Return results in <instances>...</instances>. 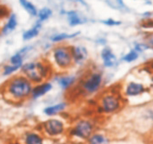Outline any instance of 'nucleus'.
<instances>
[{"label": "nucleus", "instance_id": "f257e3e1", "mask_svg": "<svg viewBox=\"0 0 153 144\" xmlns=\"http://www.w3.org/2000/svg\"><path fill=\"white\" fill-rule=\"evenodd\" d=\"M33 87L32 82L21 73L10 77L6 81L4 92L10 99L20 101L31 96Z\"/></svg>", "mask_w": 153, "mask_h": 144}, {"label": "nucleus", "instance_id": "f03ea898", "mask_svg": "<svg viewBox=\"0 0 153 144\" xmlns=\"http://www.w3.org/2000/svg\"><path fill=\"white\" fill-rule=\"evenodd\" d=\"M53 67L49 62L42 61H34L24 63L20 72L33 84H40L49 78L53 72Z\"/></svg>", "mask_w": 153, "mask_h": 144}, {"label": "nucleus", "instance_id": "7ed1b4c3", "mask_svg": "<svg viewBox=\"0 0 153 144\" xmlns=\"http://www.w3.org/2000/svg\"><path fill=\"white\" fill-rule=\"evenodd\" d=\"M50 65L53 69L64 72L70 69L74 66L70 46L66 44H58L51 49Z\"/></svg>", "mask_w": 153, "mask_h": 144}, {"label": "nucleus", "instance_id": "20e7f679", "mask_svg": "<svg viewBox=\"0 0 153 144\" xmlns=\"http://www.w3.org/2000/svg\"><path fill=\"white\" fill-rule=\"evenodd\" d=\"M103 82V76L100 72L89 73L82 82V88L88 93H95L100 88Z\"/></svg>", "mask_w": 153, "mask_h": 144}, {"label": "nucleus", "instance_id": "39448f33", "mask_svg": "<svg viewBox=\"0 0 153 144\" xmlns=\"http://www.w3.org/2000/svg\"><path fill=\"white\" fill-rule=\"evenodd\" d=\"M92 131H93L92 123L87 120H81L73 128L71 134L73 136L81 139H88L91 136Z\"/></svg>", "mask_w": 153, "mask_h": 144}, {"label": "nucleus", "instance_id": "423d86ee", "mask_svg": "<svg viewBox=\"0 0 153 144\" xmlns=\"http://www.w3.org/2000/svg\"><path fill=\"white\" fill-rule=\"evenodd\" d=\"M44 131L50 136H57L63 133L64 124L58 119H48L43 123Z\"/></svg>", "mask_w": 153, "mask_h": 144}, {"label": "nucleus", "instance_id": "0eeeda50", "mask_svg": "<svg viewBox=\"0 0 153 144\" xmlns=\"http://www.w3.org/2000/svg\"><path fill=\"white\" fill-rule=\"evenodd\" d=\"M101 108L102 111L106 113H113L116 112L120 108L119 98L112 94L105 95L101 100Z\"/></svg>", "mask_w": 153, "mask_h": 144}, {"label": "nucleus", "instance_id": "6e6552de", "mask_svg": "<svg viewBox=\"0 0 153 144\" xmlns=\"http://www.w3.org/2000/svg\"><path fill=\"white\" fill-rule=\"evenodd\" d=\"M74 64L81 66L88 59V52L87 48L83 46H70Z\"/></svg>", "mask_w": 153, "mask_h": 144}, {"label": "nucleus", "instance_id": "1a4fd4ad", "mask_svg": "<svg viewBox=\"0 0 153 144\" xmlns=\"http://www.w3.org/2000/svg\"><path fill=\"white\" fill-rule=\"evenodd\" d=\"M52 88H53V86L48 81H43L40 84H36V86H34L32 89L31 97L34 99H37L49 92Z\"/></svg>", "mask_w": 153, "mask_h": 144}, {"label": "nucleus", "instance_id": "9d476101", "mask_svg": "<svg viewBox=\"0 0 153 144\" xmlns=\"http://www.w3.org/2000/svg\"><path fill=\"white\" fill-rule=\"evenodd\" d=\"M100 57L103 61V66L105 67H113L116 65L117 57L113 54L112 49L110 48H105L101 50Z\"/></svg>", "mask_w": 153, "mask_h": 144}, {"label": "nucleus", "instance_id": "9b49d317", "mask_svg": "<svg viewBox=\"0 0 153 144\" xmlns=\"http://www.w3.org/2000/svg\"><path fill=\"white\" fill-rule=\"evenodd\" d=\"M66 14L68 23L71 27H75L87 22V18L76 10H68Z\"/></svg>", "mask_w": 153, "mask_h": 144}, {"label": "nucleus", "instance_id": "f8f14e48", "mask_svg": "<svg viewBox=\"0 0 153 144\" xmlns=\"http://www.w3.org/2000/svg\"><path fill=\"white\" fill-rule=\"evenodd\" d=\"M17 17L16 14L14 13H10V15L8 16L7 22L3 26V28L1 29L0 33L3 35H8L10 33H12L16 30V26H17Z\"/></svg>", "mask_w": 153, "mask_h": 144}, {"label": "nucleus", "instance_id": "ddd939ff", "mask_svg": "<svg viewBox=\"0 0 153 144\" xmlns=\"http://www.w3.org/2000/svg\"><path fill=\"white\" fill-rule=\"evenodd\" d=\"M42 30V23L40 22H36L35 25L31 27L30 29L25 30L23 33V40L24 41H30L37 37L39 33Z\"/></svg>", "mask_w": 153, "mask_h": 144}, {"label": "nucleus", "instance_id": "4468645a", "mask_svg": "<svg viewBox=\"0 0 153 144\" xmlns=\"http://www.w3.org/2000/svg\"><path fill=\"white\" fill-rule=\"evenodd\" d=\"M144 91H145V87L142 84L136 82H130L126 86V93L127 96L134 97L141 94L142 92H144Z\"/></svg>", "mask_w": 153, "mask_h": 144}, {"label": "nucleus", "instance_id": "2eb2a0df", "mask_svg": "<svg viewBox=\"0 0 153 144\" xmlns=\"http://www.w3.org/2000/svg\"><path fill=\"white\" fill-rule=\"evenodd\" d=\"M57 83L59 86L62 90H67L70 88L76 82V76L74 75H65L60 76L56 79Z\"/></svg>", "mask_w": 153, "mask_h": 144}, {"label": "nucleus", "instance_id": "dca6fc26", "mask_svg": "<svg viewBox=\"0 0 153 144\" xmlns=\"http://www.w3.org/2000/svg\"><path fill=\"white\" fill-rule=\"evenodd\" d=\"M78 35H80V32L72 33V34H68V33H60V34H55L53 35L50 36V41L52 42L55 43H61L62 41L66 40H69V39H73L74 37H76Z\"/></svg>", "mask_w": 153, "mask_h": 144}, {"label": "nucleus", "instance_id": "f3484780", "mask_svg": "<svg viewBox=\"0 0 153 144\" xmlns=\"http://www.w3.org/2000/svg\"><path fill=\"white\" fill-rule=\"evenodd\" d=\"M19 4L30 16L32 17L37 16V13H38L37 8L30 0H19Z\"/></svg>", "mask_w": 153, "mask_h": 144}, {"label": "nucleus", "instance_id": "a211bd4d", "mask_svg": "<svg viewBox=\"0 0 153 144\" xmlns=\"http://www.w3.org/2000/svg\"><path fill=\"white\" fill-rule=\"evenodd\" d=\"M67 107V104L66 103H59V104H55V105H51V106H48V107H46L44 110H43V112L45 115L47 116H55L58 113L62 112V111H64Z\"/></svg>", "mask_w": 153, "mask_h": 144}, {"label": "nucleus", "instance_id": "6ab92c4d", "mask_svg": "<svg viewBox=\"0 0 153 144\" xmlns=\"http://www.w3.org/2000/svg\"><path fill=\"white\" fill-rule=\"evenodd\" d=\"M53 14V11L52 10L48 7H43L41 10H38V13H37V21L40 22V23H43L45 21L48 20Z\"/></svg>", "mask_w": 153, "mask_h": 144}, {"label": "nucleus", "instance_id": "aec40b11", "mask_svg": "<svg viewBox=\"0 0 153 144\" xmlns=\"http://www.w3.org/2000/svg\"><path fill=\"white\" fill-rule=\"evenodd\" d=\"M89 144H109V139L101 134H94L88 138Z\"/></svg>", "mask_w": 153, "mask_h": 144}, {"label": "nucleus", "instance_id": "412c9836", "mask_svg": "<svg viewBox=\"0 0 153 144\" xmlns=\"http://www.w3.org/2000/svg\"><path fill=\"white\" fill-rule=\"evenodd\" d=\"M20 69H21V67L8 63V64L4 65V66H3V69H2V75H3L4 77H10V76H11V75H13L15 72H16L17 71H19Z\"/></svg>", "mask_w": 153, "mask_h": 144}, {"label": "nucleus", "instance_id": "4be33fe9", "mask_svg": "<svg viewBox=\"0 0 153 144\" xmlns=\"http://www.w3.org/2000/svg\"><path fill=\"white\" fill-rule=\"evenodd\" d=\"M25 144H43V140L38 134L29 133L25 137Z\"/></svg>", "mask_w": 153, "mask_h": 144}, {"label": "nucleus", "instance_id": "5701e85b", "mask_svg": "<svg viewBox=\"0 0 153 144\" xmlns=\"http://www.w3.org/2000/svg\"><path fill=\"white\" fill-rule=\"evenodd\" d=\"M24 56L22 54H20L19 52H17L12 56H10V58L9 60V63L16 66H19V67H22V66L24 65Z\"/></svg>", "mask_w": 153, "mask_h": 144}, {"label": "nucleus", "instance_id": "b1692460", "mask_svg": "<svg viewBox=\"0 0 153 144\" xmlns=\"http://www.w3.org/2000/svg\"><path fill=\"white\" fill-rule=\"evenodd\" d=\"M138 58V54L137 52L134 49V50H131L129 51L127 54H126L125 55L122 57V61H125V62H128V63H131V62H133L135 61Z\"/></svg>", "mask_w": 153, "mask_h": 144}, {"label": "nucleus", "instance_id": "393cba45", "mask_svg": "<svg viewBox=\"0 0 153 144\" xmlns=\"http://www.w3.org/2000/svg\"><path fill=\"white\" fill-rule=\"evenodd\" d=\"M101 23L103 24H105L106 26H109V27H113V26H119L122 23L120 21H117V20H114L113 18H107L105 20H102Z\"/></svg>", "mask_w": 153, "mask_h": 144}, {"label": "nucleus", "instance_id": "a878e982", "mask_svg": "<svg viewBox=\"0 0 153 144\" xmlns=\"http://www.w3.org/2000/svg\"><path fill=\"white\" fill-rule=\"evenodd\" d=\"M10 15V12L8 7H6L4 5H0V19L8 17Z\"/></svg>", "mask_w": 153, "mask_h": 144}, {"label": "nucleus", "instance_id": "bb28decb", "mask_svg": "<svg viewBox=\"0 0 153 144\" xmlns=\"http://www.w3.org/2000/svg\"><path fill=\"white\" fill-rule=\"evenodd\" d=\"M148 47L146 46V45H144V44H137L136 45V47H135V50L137 51V52H141V51H143V50H145V49H147Z\"/></svg>", "mask_w": 153, "mask_h": 144}, {"label": "nucleus", "instance_id": "cd10ccee", "mask_svg": "<svg viewBox=\"0 0 153 144\" xmlns=\"http://www.w3.org/2000/svg\"><path fill=\"white\" fill-rule=\"evenodd\" d=\"M117 1V3L120 4V6H124V2H123V0H116Z\"/></svg>", "mask_w": 153, "mask_h": 144}, {"label": "nucleus", "instance_id": "c85d7f7f", "mask_svg": "<svg viewBox=\"0 0 153 144\" xmlns=\"http://www.w3.org/2000/svg\"><path fill=\"white\" fill-rule=\"evenodd\" d=\"M149 42H150V44H152L153 46V38H152V39H150V41H149Z\"/></svg>", "mask_w": 153, "mask_h": 144}]
</instances>
